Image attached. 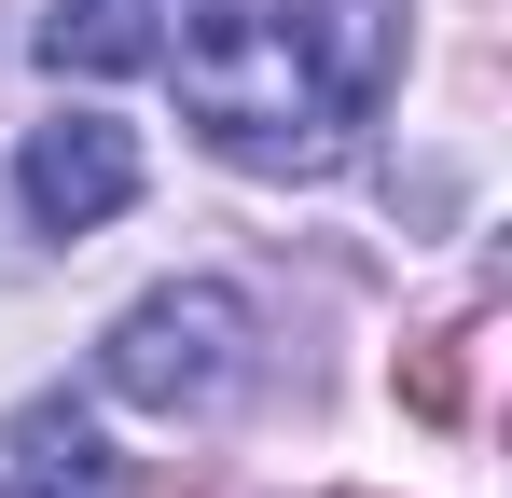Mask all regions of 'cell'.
<instances>
[{
	"instance_id": "obj_2",
	"label": "cell",
	"mask_w": 512,
	"mask_h": 498,
	"mask_svg": "<svg viewBox=\"0 0 512 498\" xmlns=\"http://www.w3.org/2000/svg\"><path fill=\"white\" fill-rule=\"evenodd\" d=\"M236 346H250V305L222 291V277H167V291H139L111 346H97V388L139 415H194L222 402V374H236Z\"/></svg>"
},
{
	"instance_id": "obj_6",
	"label": "cell",
	"mask_w": 512,
	"mask_h": 498,
	"mask_svg": "<svg viewBox=\"0 0 512 498\" xmlns=\"http://www.w3.org/2000/svg\"><path fill=\"white\" fill-rule=\"evenodd\" d=\"M402 415L416 429H471V332H416L402 346Z\"/></svg>"
},
{
	"instance_id": "obj_5",
	"label": "cell",
	"mask_w": 512,
	"mask_h": 498,
	"mask_svg": "<svg viewBox=\"0 0 512 498\" xmlns=\"http://www.w3.org/2000/svg\"><path fill=\"white\" fill-rule=\"evenodd\" d=\"M0 485H14V498H111V443H97L70 402H28V415H14Z\"/></svg>"
},
{
	"instance_id": "obj_3",
	"label": "cell",
	"mask_w": 512,
	"mask_h": 498,
	"mask_svg": "<svg viewBox=\"0 0 512 498\" xmlns=\"http://www.w3.org/2000/svg\"><path fill=\"white\" fill-rule=\"evenodd\" d=\"M14 194H28L42 236H84V222H111V208H139V139H125L111 111H56V125H28Z\"/></svg>"
},
{
	"instance_id": "obj_7",
	"label": "cell",
	"mask_w": 512,
	"mask_h": 498,
	"mask_svg": "<svg viewBox=\"0 0 512 498\" xmlns=\"http://www.w3.org/2000/svg\"><path fill=\"white\" fill-rule=\"evenodd\" d=\"M346 498H374V485H346Z\"/></svg>"
},
{
	"instance_id": "obj_4",
	"label": "cell",
	"mask_w": 512,
	"mask_h": 498,
	"mask_svg": "<svg viewBox=\"0 0 512 498\" xmlns=\"http://www.w3.org/2000/svg\"><path fill=\"white\" fill-rule=\"evenodd\" d=\"M167 14L180 0H42V70H84V83L153 70L167 56Z\"/></svg>"
},
{
	"instance_id": "obj_1",
	"label": "cell",
	"mask_w": 512,
	"mask_h": 498,
	"mask_svg": "<svg viewBox=\"0 0 512 498\" xmlns=\"http://www.w3.org/2000/svg\"><path fill=\"white\" fill-rule=\"evenodd\" d=\"M180 111L263 180L346 166V125L388 70L374 0H180Z\"/></svg>"
}]
</instances>
